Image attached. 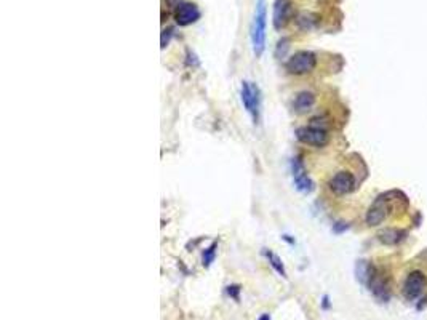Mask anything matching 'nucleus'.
<instances>
[{
    "label": "nucleus",
    "mask_w": 427,
    "mask_h": 320,
    "mask_svg": "<svg viewBox=\"0 0 427 320\" xmlns=\"http://www.w3.org/2000/svg\"><path fill=\"white\" fill-rule=\"evenodd\" d=\"M296 138L301 143L307 144V146H315V148H323L330 141V136H328L325 128H320L315 125L298 128L296 130Z\"/></svg>",
    "instance_id": "obj_4"
},
{
    "label": "nucleus",
    "mask_w": 427,
    "mask_h": 320,
    "mask_svg": "<svg viewBox=\"0 0 427 320\" xmlns=\"http://www.w3.org/2000/svg\"><path fill=\"white\" fill-rule=\"evenodd\" d=\"M373 266L368 263V261H358L357 266H355V274H357V280L360 282V284L367 285L368 280L371 277V272H373Z\"/></svg>",
    "instance_id": "obj_13"
},
{
    "label": "nucleus",
    "mask_w": 427,
    "mask_h": 320,
    "mask_svg": "<svg viewBox=\"0 0 427 320\" xmlns=\"http://www.w3.org/2000/svg\"><path fill=\"white\" fill-rule=\"evenodd\" d=\"M264 255H266V258L269 260V264L272 266L274 269H276V272L280 274L282 277H286L285 266H284V263H282L280 258H279L276 253H274V251H271V250H268V248H264Z\"/></svg>",
    "instance_id": "obj_16"
},
{
    "label": "nucleus",
    "mask_w": 427,
    "mask_h": 320,
    "mask_svg": "<svg viewBox=\"0 0 427 320\" xmlns=\"http://www.w3.org/2000/svg\"><path fill=\"white\" fill-rule=\"evenodd\" d=\"M216 248H218V242H213L208 248L203 250V253H202V264L205 266V268H210L211 263L215 261V258H216Z\"/></svg>",
    "instance_id": "obj_17"
},
{
    "label": "nucleus",
    "mask_w": 427,
    "mask_h": 320,
    "mask_svg": "<svg viewBox=\"0 0 427 320\" xmlns=\"http://www.w3.org/2000/svg\"><path fill=\"white\" fill-rule=\"evenodd\" d=\"M288 48H289V39L288 37H282L276 47V58H284L286 55Z\"/></svg>",
    "instance_id": "obj_18"
},
{
    "label": "nucleus",
    "mask_w": 427,
    "mask_h": 320,
    "mask_svg": "<svg viewBox=\"0 0 427 320\" xmlns=\"http://www.w3.org/2000/svg\"><path fill=\"white\" fill-rule=\"evenodd\" d=\"M294 16V5L291 0H276L272 8V24L276 30L285 29Z\"/></svg>",
    "instance_id": "obj_5"
},
{
    "label": "nucleus",
    "mask_w": 427,
    "mask_h": 320,
    "mask_svg": "<svg viewBox=\"0 0 427 320\" xmlns=\"http://www.w3.org/2000/svg\"><path fill=\"white\" fill-rule=\"evenodd\" d=\"M317 66V56L312 51H296L293 56H289L285 63V69L289 74L294 75H302L310 71H314Z\"/></svg>",
    "instance_id": "obj_3"
},
{
    "label": "nucleus",
    "mask_w": 427,
    "mask_h": 320,
    "mask_svg": "<svg viewBox=\"0 0 427 320\" xmlns=\"http://www.w3.org/2000/svg\"><path fill=\"white\" fill-rule=\"evenodd\" d=\"M386 216H387V199H384V195H381L370 207L365 219H367L368 226H378L386 219Z\"/></svg>",
    "instance_id": "obj_11"
},
{
    "label": "nucleus",
    "mask_w": 427,
    "mask_h": 320,
    "mask_svg": "<svg viewBox=\"0 0 427 320\" xmlns=\"http://www.w3.org/2000/svg\"><path fill=\"white\" fill-rule=\"evenodd\" d=\"M199 18H200V10L192 2H182L181 0L179 5L174 8V19H176V24L179 26H189Z\"/></svg>",
    "instance_id": "obj_8"
},
{
    "label": "nucleus",
    "mask_w": 427,
    "mask_h": 320,
    "mask_svg": "<svg viewBox=\"0 0 427 320\" xmlns=\"http://www.w3.org/2000/svg\"><path fill=\"white\" fill-rule=\"evenodd\" d=\"M291 174H293V181L296 189L302 194H309L314 190V182L307 176L306 170H304V165L301 162L299 157H294L291 160Z\"/></svg>",
    "instance_id": "obj_7"
},
{
    "label": "nucleus",
    "mask_w": 427,
    "mask_h": 320,
    "mask_svg": "<svg viewBox=\"0 0 427 320\" xmlns=\"http://www.w3.org/2000/svg\"><path fill=\"white\" fill-rule=\"evenodd\" d=\"M426 285H427V280L421 271L410 272L408 277L405 279V284H403V296H405L408 301H415L423 295Z\"/></svg>",
    "instance_id": "obj_6"
},
{
    "label": "nucleus",
    "mask_w": 427,
    "mask_h": 320,
    "mask_svg": "<svg viewBox=\"0 0 427 320\" xmlns=\"http://www.w3.org/2000/svg\"><path fill=\"white\" fill-rule=\"evenodd\" d=\"M240 98L242 103L245 106L247 112L253 117V122L258 124L259 120V111H261V91L256 83H251L243 80L242 82V90H240Z\"/></svg>",
    "instance_id": "obj_2"
},
{
    "label": "nucleus",
    "mask_w": 427,
    "mask_h": 320,
    "mask_svg": "<svg viewBox=\"0 0 427 320\" xmlns=\"http://www.w3.org/2000/svg\"><path fill=\"white\" fill-rule=\"evenodd\" d=\"M317 21H318L317 14L309 13V11H302L298 14V18H296V24H298L299 29H302V30H310L317 24Z\"/></svg>",
    "instance_id": "obj_14"
},
{
    "label": "nucleus",
    "mask_w": 427,
    "mask_h": 320,
    "mask_svg": "<svg viewBox=\"0 0 427 320\" xmlns=\"http://www.w3.org/2000/svg\"><path fill=\"white\" fill-rule=\"evenodd\" d=\"M328 301H330V300H328V296H323V303H322V306H323L325 309L330 308V303H328Z\"/></svg>",
    "instance_id": "obj_21"
},
{
    "label": "nucleus",
    "mask_w": 427,
    "mask_h": 320,
    "mask_svg": "<svg viewBox=\"0 0 427 320\" xmlns=\"http://www.w3.org/2000/svg\"><path fill=\"white\" fill-rule=\"evenodd\" d=\"M402 235L403 232H400L399 229H384L383 232L378 234V237L386 245H395V243H399L402 240Z\"/></svg>",
    "instance_id": "obj_15"
},
{
    "label": "nucleus",
    "mask_w": 427,
    "mask_h": 320,
    "mask_svg": "<svg viewBox=\"0 0 427 320\" xmlns=\"http://www.w3.org/2000/svg\"><path fill=\"white\" fill-rule=\"evenodd\" d=\"M330 189L338 195H346L352 192L355 187V178L352 173L349 171H338L334 176L330 179Z\"/></svg>",
    "instance_id": "obj_9"
},
{
    "label": "nucleus",
    "mask_w": 427,
    "mask_h": 320,
    "mask_svg": "<svg viewBox=\"0 0 427 320\" xmlns=\"http://www.w3.org/2000/svg\"><path fill=\"white\" fill-rule=\"evenodd\" d=\"M258 320H271V316H269V314H263Z\"/></svg>",
    "instance_id": "obj_22"
},
{
    "label": "nucleus",
    "mask_w": 427,
    "mask_h": 320,
    "mask_svg": "<svg viewBox=\"0 0 427 320\" xmlns=\"http://www.w3.org/2000/svg\"><path fill=\"white\" fill-rule=\"evenodd\" d=\"M266 27H268V6H266V0H258L250 27L251 45L256 58L263 56L266 50Z\"/></svg>",
    "instance_id": "obj_1"
},
{
    "label": "nucleus",
    "mask_w": 427,
    "mask_h": 320,
    "mask_svg": "<svg viewBox=\"0 0 427 320\" xmlns=\"http://www.w3.org/2000/svg\"><path fill=\"white\" fill-rule=\"evenodd\" d=\"M240 285H229L227 288H226V293L231 296V298H234L235 301H239L240 300Z\"/></svg>",
    "instance_id": "obj_20"
},
{
    "label": "nucleus",
    "mask_w": 427,
    "mask_h": 320,
    "mask_svg": "<svg viewBox=\"0 0 427 320\" xmlns=\"http://www.w3.org/2000/svg\"><path fill=\"white\" fill-rule=\"evenodd\" d=\"M314 103H315L314 93H310V91H301V93L296 96V100L293 103V108H294L296 112L304 114V112L310 111V108L314 106Z\"/></svg>",
    "instance_id": "obj_12"
},
{
    "label": "nucleus",
    "mask_w": 427,
    "mask_h": 320,
    "mask_svg": "<svg viewBox=\"0 0 427 320\" xmlns=\"http://www.w3.org/2000/svg\"><path fill=\"white\" fill-rule=\"evenodd\" d=\"M367 287L370 288V292L375 295V298H378L381 303H387L389 298H391V288H389L387 280L381 276L376 269H373Z\"/></svg>",
    "instance_id": "obj_10"
},
{
    "label": "nucleus",
    "mask_w": 427,
    "mask_h": 320,
    "mask_svg": "<svg viewBox=\"0 0 427 320\" xmlns=\"http://www.w3.org/2000/svg\"><path fill=\"white\" fill-rule=\"evenodd\" d=\"M173 27H166V29H163L162 30V37H160V47L162 48H165L166 45L170 43V40H171V37H173Z\"/></svg>",
    "instance_id": "obj_19"
}]
</instances>
